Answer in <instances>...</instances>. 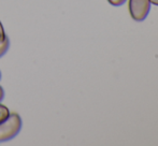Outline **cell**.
Returning a JSON list of instances; mask_svg holds the SVG:
<instances>
[{
    "instance_id": "cell-1",
    "label": "cell",
    "mask_w": 158,
    "mask_h": 146,
    "mask_svg": "<svg viewBox=\"0 0 158 146\" xmlns=\"http://www.w3.org/2000/svg\"><path fill=\"white\" fill-rule=\"evenodd\" d=\"M22 128V119L19 114L13 113L0 123V142H6L19 134Z\"/></svg>"
},
{
    "instance_id": "cell-2",
    "label": "cell",
    "mask_w": 158,
    "mask_h": 146,
    "mask_svg": "<svg viewBox=\"0 0 158 146\" xmlns=\"http://www.w3.org/2000/svg\"><path fill=\"white\" fill-rule=\"evenodd\" d=\"M151 9L150 0H129V12L135 21L142 22L146 18Z\"/></svg>"
},
{
    "instance_id": "cell-3",
    "label": "cell",
    "mask_w": 158,
    "mask_h": 146,
    "mask_svg": "<svg viewBox=\"0 0 158 146\" xmlns=\"http://www.w3.org/2000/svg\"><path fill=\"white\" fill-rule=\"evenodd\" d=\"M9 46H10V41H9V38L6 37L3 41L0 42V57H2L4 54H6Z\"/></svg>"
},
{
    "instance_id": "cell-4",
    "label": "cell",
    "mask_w": 158,
    "mask_h": 146,
    "mask_svg": "<svg viewBox=\"0 0 158 146\" xmlns=\"http://www.w3.org/2000/svg\"><path fill=\"white\" fill-rule=\"evenodd\" d=\"M9 114H10V112H9L8 107L0 103V123H2L9 116Z\"/></svg>"
},
{
    "instance_id": "cell-5",
    "label": "cell",
    "mask_w": 158,
    "mask_h": 146,
    "mask_svg": "<svg viewBox=\"0 0 158 146\" xmlns=\"http://www.w3.org/2000/svg\"><path fill=\"white\" fill-rule=\"evenodd\" d=\"M108 1H109V3H111L112 6H122V4L125 3L127 0H108Z\"/></svg>"
},
{
    "instance_id": "cell-6",
    "label": "cell",
    "mask_w": 158,
    "mask_h": 146,
    "mask_svg": "<svg viewBox=\"0 0 158 146\" xmlns=\"http://www.w3.org/2000/svg\"><path fill=\"white\" fill-rule=\"evenodd\" d=\"M6 38V32H4V29H3V26H2L1 22H0V42H2L4 39Z\"/></svg>"
},
{
    "instance_id": "cell-7",
    "label": "cell",
    "mask_w": 158,
    "mask_h": 146,
    "mask_svg": "<svg viewBox=\"0 0 158 146\" xmlns=\"http://www.w3.org/2000/svg\"><path fill=\"white\" fill-rule=\"evenodd\" d=\"M3 97H4V90H3V88L0 86V101L3 99Z\"/></svg>"
},
{
    "instance_id": "cell-8",
    "label": "cell",
    "mask_w": 158,
    "mask_h": 146,
    "mask_svg": "<svg viewBox=\"0 0 158 146\" xmlns=\"http://www.w3.org/2000/svg\"><path fill=\"white\" fill-rule=\"evenodd\" d=\"M150 1H151V3L155 4V6H158V0H150Z\"/></svg>"
},
{
    "instance_id": "cell-9",
    "label": "cell",
    "mask_w": 158,
    "mask_h": 146,
    "mask_svg": "<svg viewBox=\"0 0 158 146\" xmlns=\"http://www.w3.org/2000/svg\"><path fill=\"white\" fill-rule=\"evenodd\" d=\"M0 79H1V72H0Z\"/></svg>"
}]
</instances>
